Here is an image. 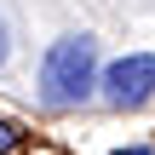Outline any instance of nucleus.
Instances as JSON below:
<instances>
[{"instance_id":"obj_1","label":"nucleus","mask_w":155,"mask_h":155,"mask_svg":"<svg viewBox=\"0 0 155 155\" xmlns=\"http://www.w3.org/2000/svg\"><path fill=\"white\" fill-rule=\"evenodd\" d=\"M98 75H104L98 40L92 35H63V40H52L40 52L35 86H40V104L46 109H81V104L98 98Z\"/></svg>"},{"instance_id":"obj_2","label":"nucleus","mask_w":155,"mask_h":155,"mask_svg":"<svg viewBox=\"0 0 155 155\" xmlns=\"http://www.w3.org/2000/svg\"><path fill=\"white\" fill-rule=\"evenodd\" d=\"M98 98H104L109 109H121V115L144 109V104L155 98V52H121L115 63H104Z\"/></svg>"},{"instance_id":"obj_3","label":"nucleus","mask_w":155,"mask_h":155,"mask_svg":"<svg viewBox=\"0 0 155 155\" xmlns=\"http://www.w3.org/2000/svg\"><path fill=\"white\" fill-rule=\"evenodd\" d=\"M109 155H155V144H121V150H109Z\"/></svg>"},{"instance_id":"obj_4","label":"nucleus","mask_w":155,"mask_h":155,"mask_svg":"<svg viewBox=\"0 0 155 155\" xmlns=\"http://www.w3.org/2000/svg\"><path fill=\"white\" fill-rule=\"evenodd\" d=\"M12 144H17V132H12V127L0 121V150H12Z\"/></svg>"},{"instance_id":"obj_5","label":"nucleus","mask_w":155,"mask_h":155,"mask_svg":"<svg viewBox=\"0 0 155 155\" xmlns=\"http://www.w3.org/2000/svg\"><path fill=\"white\" fill-rule=\"evenodd\" d=\"M6 52H12V35H6V17H0V63H6Z\"/></svg>"}]
</instances>
